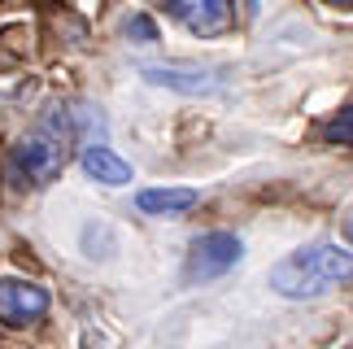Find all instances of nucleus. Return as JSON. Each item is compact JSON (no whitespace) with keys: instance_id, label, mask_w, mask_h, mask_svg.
I'll list each match as a JSON object with an SVG mask.
<instances>
[{"instance_id":"1","label":"nucleus","mask_w":353,"mask_h":349,"mask_svg":"<svg viewBox=\"0 0 353 349\" xmlns=\"http://www.w3.org/2000/svg\"><path fill=\"white\" fill-rule=\"evenodd\" d=\"M70 144H74V118L70 110H48L39 123L26 131L22 140H13V149L5 153V174L13 188H44L61 174V166L70 162Z\"/></svg>"},{"instance_id":"2","label":"nucleus","mask_w":353,"mask_h":349,"mask_svg":"<svg viewBox=\"0 0 353 349\" xmlns=\"http://www.w3.org/2000/svg\"><path fill=\"white\" fill-rule=\"evenodd\" d=\"M353 279V249L345 245H332V240H314V245H301L292 253L270 266V288L279 297H292V301H310V297H323V292L341 288Z\"/></svg>"},{"instance_id":"3","label":"nucleus","mask_w":353,"mask_h":349,"mask_svg":"<svg viewBox=\"0 0 353 349\" xmlns=\"http://www.w3.org/2000/svg\"><path fill=\"white\" fill-rule=\"evenodd\" d=\"M240 258H244L240 236H232V232H201L192 245H188L183 279H188V284H205V279H219V275L232 271V266H240Z\"/></svg>"},{"instance_id":"4","label":"nucleus","mask_w":353,"mask_h":349,"mask_svg":"<svg viewBox=\"0 0 353 349\" xmlns=\"http://www.w3.org/2000/svg\"><path fill=\"white\" fill-rule=\"evenodd\" d=\"M48 315V288H39L35 279L5 275L0 279V328H35Z\"/></svg>"},{"instance_id":"5","label":"nucleus","mask_w":353,"mask_h":349,"mask_svg":"<svg viewBox=\"0 0 353 349\" xmlns=\"http://www.w3.org/2000/svg\"><path fill=\"white\" fill-rule=\"evenodd\" d=\"M157 5L201 39H219L236 22V0H157Z\"/></svg>"},{"instance_id":"6","label":"nucleus","mask_w":353,"mask_h":349,"mask_svg":"<svg viewBox=\"0 0 353 349\" xmlns=\"http://www.w3.org/2000/svg\"><path fill=\"white\" fill-rule=\"evenodd\" d=\"M140 79L166 92H183V97H210L227 88V79L205 66H140Z\"/></svg>"},{"instance_id":"7","label":"nucleus","mask_w":353,"mask_h":349,"mask_svg":"<svg viewBox=\"0 0 353 349\" xmlns=\"http://www.w3.org/2000/svg\"><path fill=\"white\" fill-rule=\"evenodd\" d=\"M201 206V192L196 188H144L135 197V210L148 214V219H183Z\"/></svg>"},{"instance_id":"8","label":"nucleus","mask_w":353,"mask_h":349,"mask_svg":"<svg viewBox=\"0 0 353 349\" xmlns=\"http://www.w3.org/2000/svg\"><path fill=\"white\" fill-rule=\"evenodd\" d=\"M79 166H83V174H92L97 183H110V188L131 183V174H135L127 157H118L114 149H105V144H88V149L79 153Z\"/></svg>"},{"instance_id":"9","label":"nucleus","mask_w":353,"mask_h":349,"mask_svg":"<svg viewBox=\"0 0 353 349\" xmlns=\"http://www.w3.org/2000/svg\"><path fill=\"white\" fill-rule=\"evenodd\" d=\"M323 140H327V144H345V149H353V105L336 110L327 123H323Z\"/></svg>"},{"instance_id":"10","label":"nucleus","mask_w":353,"mask_h":349,"mask_svg":"<svg viewBox=\"0 0 353 349\" xmlns=\"http://www.w3.org/2000/svg\"><path fill=\"white\" fill-rule=\"evenodd\" d=\"M127 35L135 39V44H153V39H157V26H153L148 13H131V18H127Z\"/></svg>"},{"instance_id":"11","label":"nucleus","mask_w":353,"mask_h":349,"mask_svg":"<svg viewBox=\"0 0 353 349\" xmlns=\"http://www.w3.org/2000/svg\"><path fill=\"white\" fill-rule=\"evenodd\" d=\"M323 5H336V9H353V0H323Z\"/></svg>"},{"instance_id":"12","label":"nucleus","mask_w":353,"mask_h":349,"mask_svg":"<svg viewBox=\"0 0 353 349\" xmlns=\"http://www.w3.org/2000/svg\"><path fill=\"white\" fill-rule=\"evenodd\" d=\"M349 349H353V345H349Z\"/></svg>"}]
</instances>
